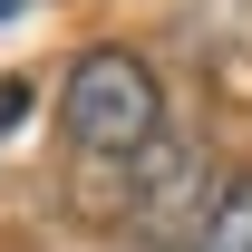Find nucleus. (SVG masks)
<instances>
[{"label": "nucleus", "mask_w": 252, "mask_h": 252, "mask_svg": "<svg viewBox=\"0 0 252 252\" xmlns=\"http://www.w3.org/2000/svg\"><path fill=\"white\" fill-rule=\"evenodd\" d=\"M68 136L88 156H136L165 136V88L136 49H88L68 68Z\"/></svg>", "instance_id": "nucleus-1"}, {"label": "nucleus", "mask_w": 252, "mask_h": 252, "mask_svg": "<svg viewBox=\"0 0 252 252\" xmlns=\"http://www.w3.org/2000/svg\"><path fill=\"white\" fill-rule=\"evenodd\" d=\"M20 107H30V88H20V78H0V136L20 126Z\"/></svg>", "instance_id": "nucleus-4"}, {"label": "nucleus", "mask_w": 252, "mask_h": 252, "mask_svg": "<svg viewBox=\"0 0 252 252\" xmlns=\"http://www.w3.org/2000/svg\"><path fill=\"white\" fill-rule=\"evenodd\" d=\"M214 214V165L194 136H156V146H136V185H126V223H136V243H194Z\"/></svg>", "instance_id": "nucleus-2"}, {"label": "nucleus", "mask_w": 252, "mask_h": 252, "mask_svg": "<svg viewBox=\"0 0 252 252\" xmlns=\"http://www.w3.org/2000/svg\"><path fill=\"white\" fill-rule=\"evenodd\" d=\"M20 10H30V0H0V20H20Z\"/></svg>", "instance_id": "nucleus-5"}, {"label": "nucleus", "mask_w": 252, "mask_h": 252, "mask_svg": "<svg viewBox=\"0 0 252 252\" xmlns=\"http://www.w3.org/2000/svg\"><path fill=\"white\" fill-rule=\"evenodd\" d=\"M185 252H252V175H233V185L214 194V214H204V233H194Z\"/></svg>", "instance_id": "nucleus-3"}]
</instances>
